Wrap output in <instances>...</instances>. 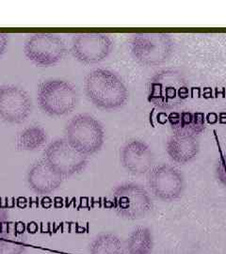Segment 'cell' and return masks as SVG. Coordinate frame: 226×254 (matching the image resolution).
<instances>
[{
    "instance_id": "1",
    "label": "cell",
    "mask_w": 226,
    "mask_h": 254,
    "mask_svg": "<svg viewBox=\"0 0 226 254\" xmlns=\"http://www.w3.org/2000/svg\"><path fill=\"white\" fill-rule=\"evenodd\" d=\"M84 89L88 99L105 110L122 109L129 98L126 83L117 73L108 69H95L87 74Z\"/></svg>"
},
{
    "instance_id": "2",
    "label": "cell",
    "mask_w": 226,
    "mask_h": 254,
    "mask_svg": "<svg viewBox=\"0 0 226 254\" xmlns=\"http://www.w3.org/2000/svg\"><path fill=\"white\" fill-rule=\"evenodd\" d=\"M188 96V81L178 71L164 70L148 82V101L158 109H175Z\"/></svg>"
},
{
    "instance_id": "3",
    "label": "cell",
    "mask_w": 226,
    "mask_h": 254,
    "mask_svg": "<svg viewBox=\"0 0 226 254\" xmlns=\"http://www.w3.org/2000/svg\"><path fill=\"white\" fill-rule=\"evenodd\" d=\"M174 47L173 38L166 33H136L129 41V49L136 62L148 67L169 61Z\"/></svg>"
},
{
    "instance_id": "4",
    "label": "cell",
    "mask_w": 226,
    "mask_h": 254,
    "mask_svg": "<svg viewBox=\"0 0 226 254\" xmlns=\"http://www.w3.org/2000/svg\"><path fill=\"white\" fill-rule=\"evenodd\" d=\"M65 138L81 154L89 156L99 152L105 142V129L95 117L78 114L65 128Z\"/></svg>"
},
{
    "instance_id": "5",
    "label": "cell",
    "mask_w": 226,
    "mask_h": 254,
    "mask_svg": "<svg viewBox=\"0 0 226 254\" xmlns=\"http://www.w3.org/2000/svg\"><path fill=\"white\" fill-rule=\"evenodd\" d=\"M78 94L71 83L62 79L42 82L38 89V102L50 116H64L75 109Z\"/></svg>"
},
{
    "instance_id": "6",
    "label": "cell",
    "mask_w": 226,
    "mask_h": 254,
    "mask_svg": "<svg viewBox=\"0 0 226 254\" xmlns=\"http://www.w3.org/2000/svg\"><path fill=\"white\" fill-rule=\"evenodd\" d=\"M113 206L119 216L136 220L147 216L154 203L150 193L137 183H124L113 191Z\"/></svg>"
},
{
    "instance_id": "7",
    "label": "cell",
    "mask_w": 226,
    "mask_h": 254,
    "mask_svg": "<svg viewBox=\"0 0 226 254\" xmlns=\"http://www.w3.org/2000/svg\"><path fill=\"white\" fill-rule=\"evenodd\" d=\"M44 159L63 178L81 173L88 164V156L75 150L66 138L56 139L47 146Z\"/></svg>"
},
{
    "instance_id": "8",
    "label": "cell",
    "mask_w": 226,
    "mask_h": 254,
    "mask_svg": "<svg viewBox=\"0 0 226 254\" xmlns=\"http://www.w3.org/2000/svg\"><path fill=\"white\" fill-rule=\"evenodd\" d=\"M24 52L27 59L41 67H49L62 62L67 52L63 38L51 33H38L25 43Z\"/></svg>"
},
{
    "instance_id": "9",
    "label": "cell",
    "mask_w": 226,
    "mask_h": 254,
    "mask_svg": "<svg viewBox=\"0 0 226 254\" xmlns=\"http://www.w3.org/2000/svg\"><path fill=\"white\" fill-rule=\"evenodd\" d=\"M147 174L148 188L155 198L163 201H173L183 195L186 186L185 177L174 166L156 165Z\"/></svg>"
},
{
    "instance_id": "10",
    "label": "cell",
    "mask_w": 226,
    "mask_h": 254,
    "mask_svg": "<svg viewBox=\"0 0 226 254\" xmlns=\"http://www.w3.org/2000/svg\"><path fill=\"white\" fill-rule=\"evenodd\" d=\"M114 46L111 37L104 33H82L73 38L74 58L83 64H95L105 61Z\"/></svg>"
},
{
    "instance_id": "11",
    "label": "cell",
    "mask_w": 226,
    "mask_h": 254,
    "mask_svg": "<svg viewBox=\"0 0 226 254\" xmlns=\"http://www.w3.org/2000/svg\"><path fill=\"white\" fill-rule=\"evenodd\" d=\"M32 101L28 93L14 85L0 86V118L9 124H22L30 115Z\"/></svg>"
},
{
    "instance_id": "12",
    "label": "cell",
    "mask_w": 226,
    "mask_h": 254,
    "mask_svg": "<svg viewBox=\"0 0 226 254\" xmlns=\"http://www.w3.org/2000/svg\"><path fill=\"white\" fill-rule=\"evenodd\" d=\"M120 160L128 173L140 175L149 173L154 167V155L145 140L132 138L122 147Z\"/></svg>"
},
{
    "instance_id": "13",
    "label": "cell",
    "mask_w": 226,
    "mask_h": 254,
    "mask_svg": "<svg viewBox=\"0 0 226 254\" xmlns=\"http://www.w3.org/2000/svg\"><path fill=\"white\" fill-rule=\"evenodd\" d=\"M64 178L55 173L45 159L38 160L29 168L27 181L30 190L39 195L54 192L63 184Z\"/></svg>"
},
{
    "instance_id": "14",
    "label": "cell",
    "mask_w": 226,
    "mask_h": 254,
    "mask_svg": "<svg viewBox=\"0 0 226 254\" xmlns=\"http://www.w3.org/2000/svg\"><path fill=\"white\" fill-rule=\"evenodd\" d=\"M199 140L196 136L172 133L166 143V153L173 163H190L199 154Z\"/></svg>"
},
{
    "instance_id": "15",
    "label": "cell",
    "mask_w": 226,
    "mask_h": 254,
    "mask_svg": "<svg viewBox=\"0 0 226 254\" xmlns=\"http://www.w3.org/2000/svg\"><path fill=\"white\" fill-rule=\"evenodd\" d=\"M171 127L175 134L199 136L206 128L205 115L201 112L183 111L172 116Z\"/></svg>"
},
{
    "instance_id": "16",
    "label": "cell",
    "mask_w": 226,
    "mask_h": 254,
    "mask_svg": "<svg viewBox=\"0 0 226 254\" xmlns=\"http://www.w3.org/2000/svg\"><path fill=\"white\" fill-rule=\"evenodd\" d=\"M27 236L13 225H6L0 230V254H25Z\"/></svg>"
},
{
    "instance_id": "17",
    "label": "cell",
    "mask_w": 226,
    "mask_h": 254,
    "mask_svg": "<svg viewBox=\"0 0 226 254\" xmlns=\"http://www.w3.org/2000/svg\"><path fill=\"white\" fill-rule=\"evenodd\" d=\"M154 249V237L149 228H136L127 239V254H151Z\"/></svg>"
},
{
    "instance_id": "18",
    "label": "cell",
    "mask_w": 226,
    "mask_h": 254,
    "mask_svg": "<svg viewBox=\"0 0 226 254\" xmlns=\"http://www.w3.org/2000/svg\"><path fill=\"white\" fill-rule=\"evenodd\" d=\"M47 135L45 129L32 126L24 129L16 137V147L20 151H35L45 145Z\"/></svg>"
},
{
    "instance_id": "19",
    "label": "cell",
    "mask_w": 226,
    "mask_h": 254,
    "mask_svg": "<svg viewBox=\"0 0 226 254\" xmlns=\"http://www.w3.org/2000/svg\"><path fill=\"white\" fill-rule=\"evenodd\" d=\"M90 254H126L127 250L119 236L108 233L94 238L90 246Z\"/></svg>"
},
{
    "instance_id": "20",
    "label": "cell",
    "mask_w": 226,
    "mask_h": 254,
    "mask_svg": "<svg viewBox=\"0 0 226 254\" xmlns=\"http://www.w3.org/2000/svg\"><path fill=\"white\" fill-rule=\"evenodd\" d=\"M215 175L218 181L226 187V154L218 160L215 168Z\"/></svg>"
},
{
    "instance_id": "21",
    "label": "cell",
    "mask_w": 226,
    "mask_h": 254,
    "mask_svg": "<svg viewBox=\"0 0 226 254\" xmlns=\"http://www.w3.org/2000/svg\"><path fill=\"white\" fill-rule=\"evenodd\" d=\"M9 210L6 208L5 206L0 205V230L2 228L5 227L8 225V220H9Z\"/></svg>"
},
{
    "instance_id": "22",
    "label": "cell",
    "mask_w": 226,
    "mask_h": 254,
    "mask_svg": "<svg viewBox=\"0 0 226 254\" xmlns=\"http://www.w3.org/2000/svg\"><path fill=\"white\" fill-rule=\"evenodd\" d=\"M9 43V37L6 33H0V58L5 53Z\"/></svg>"
}]
</instances>
